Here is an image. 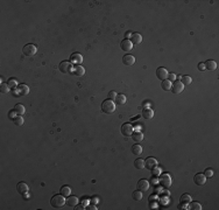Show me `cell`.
Segmentation results:
<instances>
[{
  "label": "cell",
  "mask_w": 219,
  "mask_h": 210,
  "mask_svg": "<svg viewBox=\"0 0 219 210\" xmlns=\"http://www.w3.org/2000/svg\"><path fill=\"white\" fill-rule=\"evenodd\" d=\"M102 110H103V112L106 113V115H111L114 112V110H115V105L113 103V101L111 99H105L103 103H102Z\"/></svg>",
  "instance_id": "6da1fadb"
},
{
  "label": "cell",
  "mask_w": 219,
  "mask_h": 210,
  "mask_svg": "<svg viewBox=\"0 0 219 210\" xmlns=\"http://www.w3.org/2000/svg\"><path fill=\"white\" fill-rule=\"evenodd\" d=\"M65 203H67V202H65V199H64V196H63L62 194H61V195H55V196H53V197H51V200H50V204H51L54 208H57V209L62 208Z\"/></svg>",
  "instance_id": "7a4b0ae2"
},
{
  "label": "cell",
  "mask_w": 219,
  "mask_h": 210,
  "mask_svg": "<svg viewBox=\"0 0 219 210\" xmlns=\"http://www.w3.org/2000/svg\"><path fill=\"white\" fill-rule=\"evenodd\" d=\"M36 52H38V48H36V46L34 44H26L25 47L22 48V53L23 55H26V56H34L36 54Z\"/></svg>",
  "instance_id": "3957f363"
},
{
  "label": "cell",
  "mask_w": 219,
  "mask_h": 210,
  "mask_svg": "<svg viewBox=\"0 0 219 210\" xmlns=\"http://www.w3.org/2000/svg\"><path fill=\"white\" fill-rule=\"evenodd\" d=\"M159 182L163 188H169L172 186V179H170V175H168V174H162L160 176Z\"/></svg>",
  "instance_id": "277c9868"
},
{
  "label": "cell",
  "mask_w": 219,
  "mask_h": 210,
  "mask_svg": "<svg viewBox=\"0 0 219 210\" xmlns=\"http://www.w3.org/2000/svg\"><path fill=\"white\" fill-rule=\"evenodd\" d=\"M148 188H149V182H148L147 180L142 179V180H139V181H138V184H137V189H138V190H140L141 193H143V191H147Z\"/></svg>",
  "instance_id": "5b68a950"
},
{
  "label": "cell",
  "mask_w": 219,
  "mask_h": 210,
  "mask_svg": "<svg viewBox=\"0 0 219 210\" xmlns=\"http://www.w3.org/2000/svg\"><path fill=\"white\" fill-rule=\"evenodd\" d=\"M170 90H172L174 93H176V95L181 93L182 91L184 90V85L181 83V81H175L174 84H172V89H170Z\"/></svg>",
  "instance_id": "8992f818"
},
{
  "label": "cell",
  "mask_w": 219,
  "mask_h": 210,
  "mask_svg": "<svg viewBox=\"0 0 219 210\" xmlns=\"http://www.w3.org/2000/svg\"><path fill=\"white\" fill-rule=\"evenodd\" d=\"M156 77L159 78V79H161V81L167 79V78H168V71H167V69L163 68V67L157 68V69H156Z\"/></svg>",
  "instance_id": "52a82bcc"
},
{
  "label": "cell",
  "mask_w": 219,
  "mask_h": 210,
  "mask_svg": "<svg viewBox=\"0 0 219 210\" xmlns=\"http://www.w3.org/2000/svg\"><path fill=\"white\" fill-rule=\"evenodd\" d=\"M71 68H74V67H71L70 62H67V61H63V62L59 64V71L63 72V74H69V72H71V71H72Z\"/></svg>",
  "instance_id": "ba28073f"
},
{
  "label": "cell",
  "mask_w": 219,
  "mask_h": 210,
  "mask_svg": "<svg viewBox=\"0 0 219 210\" xmlns=\"http://www.w3.org/2000/svg\"><path fill=\"white\" fill-rule=\"evenodd\" d=\"M193 182L197 184V186H203V184H205L206 182V178L204 174H202V173H198V174H196L193 176Z\"/></svg>",
  "instance_id": "9c48e42d"
},
{
  "label": "cell",
  "mask_w": 219,
  "mask_h": 210,
  "mask_svg": "<svg viewBox=\"0 0 219 210\" xmlns=\"http://www.w3.org/2000/svg\"><path fill=\"white\" fill-rule=\"evenodd\" d=\"M121 133H123L125 137H129V135H132L133 133V126L131 124H123V126H121Z\"/></svg>",
  "instance_id": "30bf717a"
},
{
  "label": "cell",
  "mask_w": 219,
  "mask_h": 210,
  "mask_svg": "<svg viewBox=\"0 0 219 210\" xmlns=\"http://www.w3.org/2000/svg\"><path fill=\"white\" fill-rule=\"evenodd\" d=\"M156 166H157V161L155 158H147V160H144V167H147L148 169H153Z\"/></svg>",
  "instance_id": "8fae6325"
},
{
  "label": "cell",
  "mask_w": 219,
  "mask_h": 210,
  "mask_svg": "<svg viewBox=\"0 0 219 210\" xmlns=\"http://www.w3.org/2000/svg\"><path fill=\"white\" fill-rule=\"evenodd\" d=\"M16 190H18L19 194L25 195V194L28 191V186H27L25 182H19V183L16 184Z\"/></svg>",
  "instance_id": "7c38bea8"
},
{
  "label": "cell",
  "mask_w": 219,
  "mask_h": 210,
  "mask_svg": "<svg viewBox=\"0 0 219 210\" xmlns=\"http://www.w3.org/2000/svg\"><path fill=\"white\" fill-rule=\"evenodd\" d=\"M123 63L125 66H133L135 63V58L133 55H125L123 57Z\"/></svg>",
  "instance_id": "4fadbf2b"
},
{
  "label": "cell",
  "mask_w": 219,
  "mask_h": 210,
  "mask_svg": "<svg viewBox=\"0 0 219 210\" xmlns=\"http://www.w3.org/2000/svg\"><path fill=\"white\" fill-rule=\"evenodd\" d=\"M18 92H19V96H26V95H28V92H29V88L26 85V84H20V85H18Z\"/></svg>",
  "instance_id": "5bb4252c"
},
{
  "label": "cell",
  "mask_w": 219,
  "mask_h": 210,
  "mask_svg": "<svg viewBox=\"0 0 219 210\" xmlns=\"http://www.w3.org/2000/svg\"><path fill=\"white\" fill-rule=\"evenodd\" d=\"M70 60L72 63H76V64H79L83 62V56L79 54V53H74L71 56H70Z\"/></svg>",
  "instance_id": "9a60e30c"
},
{
  "label": "cell",
  "mask_w": 219,
  "mask_h": 210,
  "mask_svg": "<svg viewBox=\"0 0 219 210\" xmlns=\"http://www.w3.org/2000/svg\"><path fill=\"white\" fill-rule=\"evenodd\" d=\"M132 47H133V44H132V42L129 40H123L120 42V48L125 52H129L132 49Z\"/></svg>",
  "instance_id": "2e32d148"
},
{
  "label": "cell",
  "mask_w": 219,
  "mask_h": 210,
  "mask_svg": "<svg viewBox=\"0 0 219 210\" xmlns=\"http://www.w3.org/2000/svg\"><path fill=\"white\" fill-rule=\"evenodd\" d=\"M129 41L132 42V44H139L142 41V36L140 34H138V33H134V34H132Z\"/></svg>",
  "instance_id": "e0dca14e"
},
{
  "label": "cell",
  "mask_w": 219,
  "mask_h": 210,
  "mask_svg": "<svg viewBox=\"0 0 219 210\" xmlns=\"http://www.w3.org/2000/svg\"><path fill=\"white\" fill-rule=\"evenodd\" d=\"M132 139L134 142H141L143 140V134L141 132H133L132 133Z\"/></svg>",
  "instance_id": "ac0fdd59"
},
{
  "label": "cell",
  "mask_w": 219,
  "mask_h": 210,
  "mask_svg": "<svg viewBox=\"0 0 219 210\" xmlns=\"http://www.w3.org/2000/svg\"><path fill=\"white\" fill-rule=\"evenodd\" d=\"M204 66H205V69H208V70H216L217 69V63L214 62V61H212V60H208L206 62L204 63Z\"/></svg>",
  "instance_id": "d6986e66"
},
{
  "label": "cell",
  "mask_w": 219,
  "mask_h": 210,
  "mask_svg": "<svg viewBox=\"0 0 219 210\" xmlns=\"http://www.w3.org/2000/svg\"><path fill=\"white\" fill-rule=\"evenodd\" d=\"M67 204L69 207H76L78 204V197L76 196H69V199H67Z\"/></svg>",
  "instance_id": "ffe728a7"
},
{
  "label": "cell",
  "mask_w": 219,
  "mask_h": 210,
  "mask_svg": "<svg viewBox=\"0 0 219 210\" xmlns=\"http://www.w3.org/2000/svg\"><path fill=\"white\" fill-rule=\"evenodd\" d=\"M74 74L76 76H79V77H82L84 74H85V69L82 67V66H79V64H77L76 67H74Z\"/></svg>",
  "instance_id": "44dd1931"
},
{
  "label": "cell",
  "mask_w": 219,
  "mask_h": 210,
  "mask_svg": "<svg viewBox=\"0 0 219 210\" xmlns=\"http://www.w3.org/2000/svg\"><path fill=\"white\" fill-rule=\"evenodd\" d=\"M131 151H132V153L134 154V155H140V154L142 153V147H141L139 144H135V145L132 146Z\"/></svg>",
  "instance_id": "7402d4cb"
},
{
  "label": "cell",
  "mask_w": 219,
  "mask_h": 210,
  "mask_svg": "<svg viewBox=\"0 0 219 210\" xmlns=\"http://www.w3.org/2000/svg\"><path fill=\"white\" fill-rule=\"evenodd\" d=\"M153 116H154V112H153V110H150V109H144L142 111V117L144 119H152Z\"/></svg>",
  "instance_id": "603a6c76"
},
{
  "label": "cell",
  "mask_w": 219,
  "mask_h": 210,
  "mask_svg": "<svg viewBox=\"0 0 219 210\" xmlns=\"http://www.w3.org/2000/svg\"><path fill=\"white\" fill-rule=\"evenodd\" d=\"M115 103L118 105H124L126 103V96L123 95V93H120V95H117L115 97Z\"/></svg>",
  "instance_id": "cb8c5ba5"
},
{
  "label": "cell",
  "mask_w": 219,
  "mask_h": 210,
  "mask_svg": "<svg viewBox=\"0 0 219 210\" xmlns=\"http://www.w3.org/2000/svg\"><path fill=\"white\" fill-rule=\"evenodd\" d=\"M14 110H15L16 115H19V116L25 115V112H26V109H25V106H23L22 104H16L15 107H14Z\"/></svg>",
  "instance_id": "d4e9b609"
},
{
  "label": "cell",
  "mask_w": 219,
  "mask_h": 210,
  "mask_svg": "<svg viewBox=\"0 0 219 210\" xmlns=\"http://www.w3.org/2000/svg\"><path fill=\"white\" fill-rule=\"evenodd\" d=\"M161 86H162V89L164 91H169L170 89H172V82H170L169 79H164V81H162Z\"/></svg>",
  "instance_id": "484cf974"
},
{
  "label": "cell",
  "mask_w": 219,
  "mask_h": 210,
  "mask_svg": "<svg viewBox=\"0 0 219 210\" xmlns=\"http://www.w3.org/2000/svg\"><path fill=\"white\" fill-rule=\"evenodd\" d=\"M61 194H62L64 197H68L71 195V188L68 187V186H63L62 188H61Z\"/></svg>",
  "instance_id": "4316f807"
},
{
  "label": "cell",
  "mask_w": 219,
  "mask_h": 210,
  "mask_svg": "<svg viewBox=\"0 0 219 210\" xmlns=\"http://www.w3.org/2000/svg\"><path fill=\"white\" fill-rule=\"evenodd\" d=\"M191 82H192V79H191L190 76H188V75H185V76H181V83L183 84L184 86L191 84Z\"/></svg>",
  "instance_id": "83f0119b"
},
{
  "label": "cell",
  "mask_w": 219,
  "mask_h": 210,
  "mask_svg": "<svg viewBox=\"0 0 219 210\" xmlns=\"http://www.w3.org/2000/svg\"><path fill=\"white\" fill-rule=\"evenodd\" d=\"M134 166H135V168H138V169H143V168H144V160H142V159H137L135 161H134Z\"/></svg>",
  "instance_id": "f1b7e54d"
},
{
  "label": "cell",
  "mask_w": 219,
  "mask_h": 210,
  "mask_svg": "<svg viewBox=\"0 0 219 210\" xmlns=\"http://www.w3.org/2000/svg\"><path fill=\"white\" fill-rule=\"evenodd\" d=\"M132 197H133V200H135V201H141L142 200V193L140 190H135V191H133Z\"/></svg>",
  "instance_id": "f546056e"
},
{
  "label": "cell",
  "mask_w": 219,
  "mask_h": 210,
  "mask_svg": "<svg viewBox=\"0 0 219 210\" xmlns=\"http://www.w3.org/2000/svg\"><path fill=\"white\" fill-rule=\"evenodd\" d=\"M181 202H183V203H190L191 202V196L189 194H183L181 196Z\"/></svg>",
  "instance_id": "4dcf8cb0"
},
{
  "label": "cell",
  "mask_w": 219,
  "mask_h": 210,
  "mask_svg": "<svg viewBox=\"0 0 219 210\" xmlns=\"http://www.w3.org/2000/svg\"><path fill=\"white\" fill-rule=\"evenodd\" d=\"M7 84L9 85V88H12V89H15L16 86H18V82H16V79H14V78H9L8 82H7Z\"/></svg>",
  "instance_id": "1f68e13d"
},
{
  "label": "cell",
  "mask_w": 219,
  "mask_h": 210,
  "mask_svg": "<svg viewBox=\"0 0 219 210\" xmlns=\"http://www.w3.org/2000/svg\"><path fill=\"white\" fill-rule=\"evenodd\" d=\"M13 120H14V124H15V125H18V126L23 125V118H22L21 116H16Z\"/></svg>",
  "instance_id": "d6a6232c"
},
{
  "label": "cell",
  "mask_w": 219,
  "mask_h": 210,
  "mask_svg": "<svg viewBox=\"0 0 219 210\" xmlns=\"http://www.w3.org/2000/svg\"><path fill=\"white\" fill-rule=\"evenodd\" d=\"M0 91H1L3 93H7L9 91V85L5 84V83H1V85H0Z\"/></svg>",
  "instance_id": "836d02e7"
},
{
  "label": "cell",
  "mask_w": 219,
  "mask_h": 210,
  "mask_svg": "<svg viewBox=\"0 0 219 210\" xmlns=\"http://www.w3.org/2000/svg\"><path fill=\"white\" fill-rule=\"evenodd\" d=\"M190 208L193 209V210H201V209H202V205H201V203H198V202H192L191 205H190Z\"/></svg>",
  "instance_id": "e575fe53"
},
{
  "label": "cell",
  "mask_w": 219,
  "mask_h": 210,
  "mask_svg": "<svg viewBox=\"0 0 219 210\" xmlns=\"http://www.w3.org/2000/svg\"><path fill=\"white\" fill-rule=\"evenodd\" d=\"M204 175H205V178H212L213 176V170L211 168H208L204 172Z\"/></svg>",
  "instance_id": "d590c367"
},
{
  "label": "cell",
  "mask_w": 219,
  "mask_h": 210,
  "mask_svg": "<svg viewBox=\"0 0 219 210\" xmlns=\"http://www.w3.org/2000/svg\"><path fill=\"white\" fill-rule=\"evenodd\" d=\"M115 97H117V92H115V91H110V93H108V99L115 101Z\"/></svg>",
  "instance_id": "8d00e7d4"
},
{
  "label": "cell",
  "mask_w": 219,
  "mask_h": 210,
  "mask_svg": "<svg viewBox=\"0 0 219 210\" xmlns=\"http://www.w3.org/2000/svg\"><path fill=\"white\" fill-rule=\"evenodd\" d=\"M168 79H169L170 82H175L176 75H175V74H168Z\"/></svg>",
  "instance_id": "74e56055"
},
{
  "label": "cell",
  "mask_w": 219,
  "mask_h": 210,
  "mask_svg": "<svg viewBox=\"0 0 219 210\" xmlns=\"http://www.w3.org/2000/svg\"><path fill=\"white\" fill-rule=\"evenodd\" d=\"M152 173H153V175H154V176H155V175L157 176V175H159V174H160V170H159V169H157L156 167H154V168H153V172H152Z\"/></svg>",
  "instance_id": "f35d334b"
},
{
  "label": "cell",
  "mask_w": 219,
  "mask_h": 210,
  "mask_svg": "<svg viewBox=\"0 0 219 210\" xmlns=\"http://www.w3.org/2000/svg\"><path fill=\"white\" fill-rule=\"evenodd\" d=\"M15 113H16V112H15V110H12L11 112H9V118H11V119H14V118L16 117V116H14Z\"/></svg>",
  "instance_id": "ab89813d"
},
{
  "label": "cell",
  "mask_w": 219,
  "mask_h": 210,
  "mask_svg": "<svg viewBox=\"0 0 219 210\" xmlns=\"http://www.w3.org/2000/svg\"><path fill=\"white\" fill-rule=\"evenodd\" d=\"M178 209H187V203H183V202H181L179 205L177 207Z\"/></svg>",
  "instance_id": "60d3db41"
},
{
  "label": "cell",
  "mask_w": 219,
  "mask_h": 210,
  "mask_svg": "<svg viewBox=\"0 0 219 210\" xmlns=\"http://www.w3.org/2000/svg\"><path fill=\"white\" fill-rule=\"evenodd\" d=\"M198 69H199L201 71L205 70V66H204V63H199V64H198Z\"/></svg>",
  "instance_id": "b9f144b4"
},
{
  "label": "cell",
  "mask_w": 219,
  "mask_h": 210,
  "mask_svg": "<svg viewBox=\"0 0 219 210\" xmlns=\"http://www.w3.org/2000/svg\"><path fill=\"white\" fill-rule=\"evenodd\" d=\"M88 209H90V210H91V209H92V210H97V208H96V205H93V204H90Z\"/></svg>",
  "instance_id": "7bdbcfd3"
},
{
  "label": "cell",
  "mask_w": 219,
  "mask_h": 210,
  "mask_svg": "<svg viewBox=\"0 0 219 210\" xmlns=\"http://www.w3.org/2000/svg\"><path fill=\"white\" fill-rule=\"evenodd\" d=\"M76 210H80V209H84V207L83 205H77V208H75Z\"/></svg>",
  "instance_id": "ee69618b"
},
{
  "label": "cell",
  "mask_w": 219,
  "mask_h": 210,
  "mask_svg": "<svg viewBox=\"0 0 219 210\" xmlns=\"http://www.w3.org/2000/svg\"><path fill=\"white\" fill-rule=\"evenodd\" d=\"M131 36H132V35H131L129 33H126V38H127V39H131Z\"/></svg>",
  "instance_id": "f6af8a7d"
}]
</instances>
